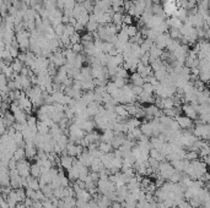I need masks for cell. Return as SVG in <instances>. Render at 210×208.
Returning <instances> with one entry per match:
<instances>
[{"label": "cell", "mask_w": 210, "mask_h": 208, "mask_svg": "<svg viewBox=\"0 0 210 208\" xmlns=\"http://www.w3.org/2000/svg\"><path fill=\"white\" fill-rule=\"evenodd\" d=\"M97 148H98V151H101L102 153H111V152L113 151V148H112L111 143L101 142V141L97 143Z\"/></svg>", "instance_id": "cell-14"}, {"label": "cell", "mask_w": 210, "mask_h": 208, "mask_svg": "<svg viewBox=\"0 0 210 208\" xmlns=\"http://www.w3.org/2000/svg\"><path fill=\"white\" fill-rule=\"evenodd\" d=\"M105 167H103V164H102V162L98 159V158H96V159H94L92 160V163H91V165H90V169H91V172H94V173H98L101 169H103Z\"/></svg>", "instance_id": "cell-12"}, {"label": "cell", "mask_w": 210, "mask_h": 208, "mask_svg": "<svg viewBox=\"0 0 210 208\" xmlns=\"http://www.w3.org/2000/svg\"><path fill=\"white\" fill-rule=\"evenodd\" d=\"M24 203H25V206H26V207H31V206L33 205V200H32V198H30V197H26V198H25V201H24Z\"/></svg>", "instance_id": "cell-22"}, {"label": "cell", "mask_w": 210, "mask_h": 208, "mask_svg": "<svg viewBox=\"0 0 210 208\" xmlns=\"http://www.w3.org/2000/svg\"><path fill=\"white\" fill-rule=\"evenodd\" d=\"M12 158H14L16 162L25 159V158H26V156H25V149H24V147H17V148H16V151L12 153Z\"/></svg>", "instance_id": "cell-11"}, {"label": "cell", "mask_w": 210, "mask_h": 208, "mask_svg": "<svg viewBox=\"0 0 210 208\" xmlns=\"http://www.w3.org/2000/svg\"><path fill=\"white\" fill-rule=\"evenodd\" d=\"M139 129L142 135H145V136H147V137L152 136V127H151L150 123H142Z\"/></svg>", "instance_id": "cell-10"}, {"label": "cell", "mask_w": 210, "mask_h": 208, "mask_svg": "<svg viewBox=\"0 0 210 208\" xmlns=\"http://www.w3.org/2000/svg\"><path fill=\"white\" fill-rule=\"evenodd\" d=\"M35 192L36 191H33L32 189H30V187H26L25 189V193H26V197H30V198H35Z\"/></svg>", "instance_id": "cell-20"}, {"label": "cell", "mask_w": 210, "mask_h": 208, "mask_svg": "<svg viewBox=\"0 0 210 208\" xmlns=\"http://www.w3.org/2000/svg\"><path fill=\"white\" fill-rule=\"evenodd\" d=\"M127 32H128V35H137V28H135L134 26H130V27H128Z\"/></svg>", "instance_id": "cell-21"}, {"label": "cell", "mask_w": 210, "mask_h": 208, "mask_svg": "<svg viewBox=\"0 0 210 208\" xmlns=\"http://www.w3.org/2000/svg\"><path fill=\"white\" fill-rule=\"evenodd\" d=\"M30 168H31V164L26 158L22 160H19L16 164V170H17L19 175L22 177H27L30 175Z\"/></svg>", "instance_id": "cell-1"}, {"label": "cell", "mask_w": 210, "mask_h": 208, "mask_svg": "<svg viewBox=\"0 0 210 208\" xmlns=\"http://www.w3.org/2000/svg\"><path fill=\"white\" fill-rule=\"evenodd\" d=\"M181 110H182V111L186 114V116L189 118L190 120H198V113L195 111V109L193 108L192 104L186 103L182 108H181Z\"/></svg>", "instance_id": "cell-4"}, {"label": "cell", "mask_w": 210, "mask_h": 208, "mask_svg": "<svg viewBox=\"0 0 210 208\" xmlns=\"http://www.w3.org/2000/svg\"><path fill=\"white\" fill-rule=\"evenodd\" d=\"M26 208H33V207H32V206H31V207H26Z\"/></svg>", "instance_id": "cell-26"}, {"label": "cell", "mask_w": 210, "mask_h": 208, "mask_svg": "<svg viewBox=\"0 0 210 208\" xmlns=\"http://www.w3.org/2000/svg\"><path fill=\"white\" fill-rule=\"evenodd\" d=\"M94 127H95V121H91V120H85L81 129L85 131V132H90V131H94Z\"/></svg>", "instance_id": "cell-17"}, {"label": "cell", "mask_w": 210, "mask_h": 208, "mask_svg": "<svg viewBox=\"0 0 210 208\" xmlns=\"http://www.w3.org/2000/svg\"><path fill=\"white\" fill-rule=\"evenodd\" d=\"M53 208H58V207H57V206H53Z\"/></svg>", "instance_id": "cell-25"}, {"label": "cell", "mask_w": 210, "mask_h": 208, "mask_svg": "<svg viewBox=\"0 0 210 208\" xmlns=\"http://www.w3.org/2000/svg\"><path fill=\"white\" fill-rule=\"evenodd\" d=\"M33 208H43V205H42V201H33V205H32Z\"/></svg>", "instance_id": "cell-23"}, {"label": "cell", "mask_w": 210, "mask_h": 208, "mask_svg": "<svg viewBox=\"0 0 210 208\" xmlns=\"http://www.w3.org/2000/svg\"><path fill=\"white\" fill-rule=\"evenodd\" d=\"M179 126V129L182 130H190L193 127V120H190L189 118H187L186 115H179L175 119Z\"/></svg>", "instance_id": "cell-3"}, {"label": "cell", "mask_w": 210, "mask_h": 208, "mask_svg": "<svg viewBox=\"0 0 210 208\" xmlns=\"http://www.w3.org/2000/svg\"><path fill=\"white\" fill-rule=\"evenodd\" d=\"M12 71L15 72V73H17V72H21V70L24 68V65H22V61H20L19 59H16V60H14L12 61V64H11V66H10Z\"/></svg>", "instance_id": "cell-18"}, {"label": "cell", "mask_w": 210, "mask_h": 208, "mask_svg": "<svg viewBox=\"0 0 210 208\" xmlns=\"http://www.w3.org/2000/svg\"><path fill=\"white\" fill-rule=\"evenodd\" d=\"M30 175H31V176H33V177H36V179H38V177L41 176V167H39V165H37L36 163L31 164V168H30Z\"/></svg>", "instance_id": "cell-16"}, {"label": "cell", "mask_w": 210, "mask_h": 208, "mask_svg": "<svg viewBox=\"0 0 210 208\" xmlns=\"http://www.w3.org/2000/svg\"><path fill=\"white\" fill-rule=\"evenodd\" d=\"M26 182H27V187L32 189L33 191L39 190V182H38V179H36L33 176L28 175V176L26 177Z\"/></svg>", "instance_id": "cell-7"}, {"label": "cell", "mask_w": 210, "mask_h": 208, "mask_svg": "<svg viewBox=\"0 0 210 208\" xmlns=\"http://www.w3.org/2000/svg\"><path fill=\"white\" fill-rule=\"evenodd\" d=\"M36 129H37V134H41V135L49 134V126H48L46 123H43V121H38V120H37Z\"/></svg>", "instance_id": "cell-8"}, {"label": "cell", "mask_w": 210, "mask_h": 208, "mask_svg": "<svg viewBox=\"0 0 210 208\" xmlns=\"http://www.w3.org/2000/svg\"><path fill=\"white\" fill-rule=\"evenodd\" d=\"M24 149H25V156L27 159H33L37 154V146L33 143V141H25V146H24Z\"/></svg>", "instance_id": "cell-2"}, {"label": "cell", "mask_w": 210, "mask_h": 208, "mask_svg": "<svg viewBox=\"0 0 210 208\" xmlns=\"http://www.w3.org/2000/svg\"><path fill=\"white\" fill-rule=\"evenodd\" d=\"M114 137V131L113 130H105V132L101 135V142H107L111 143V141Z\"/></svg>", "instance_id": "cell-13"}, {"label": "cell", "mask_w": 210, "mask_h": 208, "mask_svg": "<svg viewBox=\"0 0 210 208\" xmlns=\"http://www.w3.org/2000/svg\"><path fill=\"white\" fill-rule=\"evenodd\" d=\"M14 208H26V206H25V203L24 202H17L16 203V206Z\"/></svg>", "instance_id": "cell-24"}, {"label": "cell", "mask_w": 210, "mask_h": 208, "mask_svg": "<svg viewBox=\"0 0 210 208\" xmlns=\"http://www.w3.org/2000/svg\"><path fill=\"white\" fill-rule=\"evenodd\" d=\"M75 198L77 201H81V202H89L91 200V195L89 193L87 190H79L75 193Z\"/></svg>", "instance_id": "cell-6"}, {"label": "cell", "mask_w": 210, "mask_h": 208, "mask_svg": "<svg viewBox=\"0 0 210 208\" xmlns=\"http://www.w3.org/2000/svg\"><path fill=\"white\" fill-rule=\"evenodd\" d=\"M74 157L70 156H60V167L63 169H70L72 167V162H74Z\"/></svg>", "instance_id": "cell-5"}, {"label": "cell", "mask_w": 210, "mask_h": 208, "mask_svg": "<svg viewBox=\"0 0 210 208\" xmlns=\"http://www.w3.org/2000/svg\"><path fill=\"white\" fill-rule=\"evenodd\" d=\"M149 157L156 159L157 162H164V160H165V157H164V156L160 153V151L156 149V148H150V151H149Z\"/></svg>", "instance_id": "cell-9"}, {"label": "cell", "mask_w": 210, "mask_h": 208, "mask_svg": "<svg viewBox=\"0 0 210 208\" xmlns=\"http://www.w3.org/2000/svg\"><path fill=\"white\" fill-rule=\"evenodd\" d=\"M141 88H142V92L146 93V94H152V92L155 91L154 86H152L151 83H149V82H145V83L141 86Z\"/></svg>", "instance_id": "cell-19"}, {"label": "cell", "mask_w": 210, "mask_h": 208, "mask_svg": "<svg viewBox=\"0 0 210 208\" xmlns=\"http://www.w3.org/2000/svg\"><path fill=\"white\" fill-rule=\"evenodd\" d=\"M67 177L69 179V181H76V180L79 179V172H77V169L74 168V167H71L70 169H68V176H67Z\"/></svg>", "instance_id": "cell-15"}]
</instances>
